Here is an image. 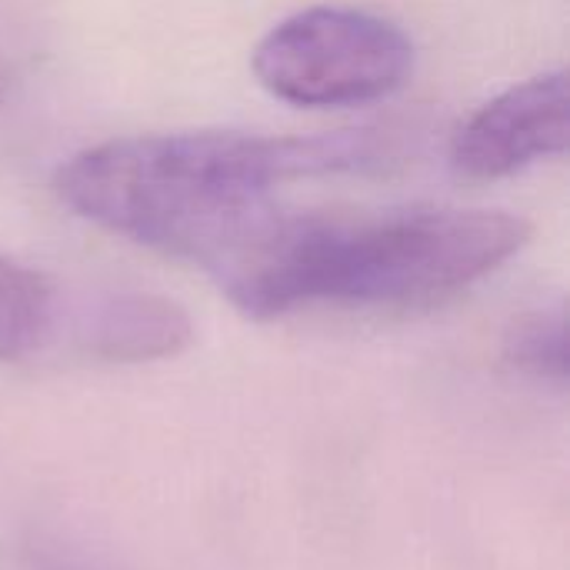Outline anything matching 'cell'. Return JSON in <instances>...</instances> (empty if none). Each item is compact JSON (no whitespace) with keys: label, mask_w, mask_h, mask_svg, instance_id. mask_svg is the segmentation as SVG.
Masks as SVG:
<instances>
[{"label":"cell","mask_w":570,"mask_h":570,"mask_svg":"<svg viewBox=\"0 0 570 570\" xmlns=\"http://www.w3.org/2000/svg\"><path fill=\"white\" fill-rule=\"evenodd\" d=\"M67 334L94 357L154 361L190 344V317L167 297L137 291H104L70 297Z\"/></svg>","instance_id":"obj_5"},{"label":"cell","mask_w":570,"mask_h":570,"mask_svg":"<svg viewBox=\"0 0 570 570\" xmlns=\"http://www.w3.org/2000/svg\"><path fill=\"white\" fill-rule=\"evenodd\" d=\"M7 83H10V63H7V57H3V50H0V100H3V94H7Z\"/></svg>","instance_id":"obj_8"},{"label":"cell","mask_w":570,"mask_h":570,"mask_svg":"<svg viewBox=\"0 0 570 570\" xmlns=\"http://www.w3.org/2000/svg\"><path fill=\"white\" fill-rule=\"evenodd\" d=\"M70 297L40 271L0 254V361H30L67 334Z\"/></svg>","instance_id":"obj_6"},{"label":"cell","mask_w":570,"mask_h":570,"mask_svg":"<svg viewBox=\"0 0 570 570\" xmlns=\"http://www.w3.org/2000/svg\"><path fill=\"white\" fill-rule=\"evenodd\" d=\"M531 240L504 210L411 207L314 214L264 204L200 264L247 317L307 304L428 307L498 271Z\"/></svg>","instance_id":"obj_1"},{"label":"cell","mask_w":570,"mask_h":570,"mask_svg":"<svg viewBox=\"0 0 570 570\" xmlns=\"http://www.w3.org/2000/svg\"><path fill=\"white\" fill-rule=\"evenodd\" d=\"M508 361L538 377H568V324L564 311H538L521 317L508 334Z\"/></svg>","instance_id":"obj_7"},{"label":"cell","mask_w":570,"mask_h":570,"mask_svg":"<svg viewBox=\"0 0 570 570\" xmlns=\"http://www.w3.org/2000/svg\"><path fill=\"white\" fill-rule=\"evenodd\" d=\"M397 150V134L384 127L311 137L140 134L73 154L53 187L83 220L204 264L240 220L271 204L281 184L381 170Z\"/></svg>","instance_id":"obj_2"},{"label":"cell","mask_w":570,"mask_h":570,"mask_svg":"<svg viewBox=\"0 0 570 570\" xmlns=\"http://www.w3.org/2000/svg\"><path fill=\"white\" fill-rule=\"evenodd\" d=\"M267 94L297 107H357L401 90L414 70L407 33L367 10L307 7L281 20L250 57Z\"/></svg>","instance_id":"obj_3"},{"label":"cell","mask_w":570,"mask_h":570,"mask_svg":"<svg viewBox=\"0 0 570 570\" xmlns=\"http://www.w3.org/2000/svg\"><path fill=\"white\" fill-rule=\"evenodd\" d=\"M570 140L564 70L538 73L484 104L451 140V167L468 180H501L534 160L558 157Z\"/></svg>","instance_id":"obj_4"}]
</instances>
